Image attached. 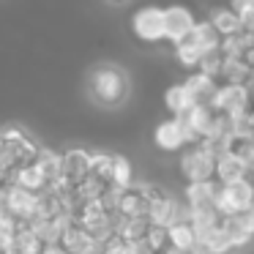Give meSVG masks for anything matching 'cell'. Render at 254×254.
<instances>
[{"label":"cell","instance_id":"6da1fadb","mask_svg":"<svg viewBox=\"0 0 254 254\" xmlns=\"http://www.w3.org/2000/svg\"><path fill=\"white\" fill-rule=\"evenodd\" d=\"M88 90L93 96L96 104L101 107H118L126 101L128 96V77L123 68L112 66V63H101L90 71Z\"/></svg>","mask_w":254,"mask_h":254},{"label":"cell","instance_id":"7a4b0ae2","mask_svg":"<svg viewBox=\"0 0 254 254\" xmlns=\"http://www.w3.org/2000/svg\"><path fill=\"white\" fill-rule=\"evenodd\" d=\"M0 153H6L19 170V167H28L39 159L41 145L28 131H22L17 126H8V128H0Z\"/></svg>","mask_w":254,"mask_h":254},{"label":"cell","instance_id":"3957f363","mask_svg":"<svg viewBox=\"0 0 254 254\" xmlns=\"http://www.w3.org/2000/svg\"><path fill=\"white\" fill-rule=\"evenodd\" d=\"M213 208L219 216H241L249 208H254V183H249L246 178L232 181L227 186L219 189L213 199Z\"/></svg>","mask_w":254,"mask_h":254},{"label":"cell","instance_id":"277c9868","mask_svg":"<svg viewBox=\"0 0 254 254\" xmlns=\"http://www.w3.org/2000/svg\"><path fill=\"white\" fill-rule=\"evenodd\" d=\"M145 194L150 199V208H148V221L150 224H159V227H170L175 221L183 219L186 210L178 205V199L172 197L170 191H164L161 186L156 183H145Z\"/></svg>","mask_w":254,"mask_h":254},{"label":"cell","instance_id":"5b68a950","mask_svg":"<svg viewBox=\"0 0 254 254\" xmlns=\"http://www.w3.org/2000/svg\"><path fill=\"white\" fill-rule=\"evenodd\" d=\"M213 172H216V156L210 150H205L199 142L189 145L181 153V175L189 183L213 181Z\"/></svg>","mask_w":254,"mask_h":254},{"label":"cell","instance_id":"8992f818","mask_svg":"<svg viewBox=\"0 0 254 254\" xmlns=\"http://www.w3.org/2000/svg\"><path fill=\"white\" fill-rule=\"evenodd\" d=\"M3 213L11 216L17 224H33L39 219V194L11 186L6 191V199H3Z\"/></svg>","mask_w":254,"mask_h":254},{"label":"cell","instance_id":"52a82bcc","mask_svg":"<svg viewBox=\"0 0 254 254\" xmlns=\"http://www.w3.org/2000/svg\"><path fill=\"white\" fill-rule=\"evenodd\" d=\"M150 199L145 194V183H131L128 189H121L115 199L118 219H148Z\"/></svg>","mask_w":254,"mask_h":254},{"label":"cell","instance_id":"ba28073f","mask_svg":"<svg viewBox=\"0 0 254 254\" xmlns=\"http://www.w3.org/2000/svg\"><path fill=\"white\" fill-rule=\"evenodd\" d=\"M131 28L137 33V39L148 41V44H156V41L164 39V8L159 6H145L134 14Z\"/></svg>","mask_w":254,"mask_h":254},{"label":"cell","instance_id":"9c48e42d","mask_svg":"<svg viewBox=\"0 0 254 254\" xmlns=\"http://www.w3.org/2000/svg\"><path fill=\"white\" fill-rule=\"evenodd\" d=\"M213 118H216V110L210 104H194L186 115L178 118V121L183 123V128H186L189 145L202 142V139L208 137L210 128H213Z\"/></svg>","mask_w":254,"mask_h":254},{"label":"cell","instance_id":"30bf717a","mask_svg":"<svg viewBox=\"0 0 254 254\" xmlns=\"http://www.w3.org/2000/svg\"><path fill=\"white\" fill-rule=\"evenodd\" d=\"M194 25H197V19H194L191 8H186V6L164 8V39H170L175 47L191 33Z\"/></svg>","mask_w":254,"mask_h":254},{"label":"cell","instance_id":"8fae6325","mask_svg":"<svg viewBox=\"0 0 254 254\" xmlns=\"http://www.w3.org/2000/svg\"><path fill=\"white\" fill-rule=\"evenodd\" d=\"M90 159H93V153L85 148H71L63 153V172L61 178H66V181H71L74 186H77L79 181H85V178L90 175Z\"/></svg>","mask_w":254,"mask_h":254},{"label":"cell","instance_id":"7c38bea8","mask_svg":"<svg viewBox=\"0 0 254 254\" xmlns=\"http://www.w3.org/2000/svg\"><path fill=\"white\" fill-rule=\"evenodd\" d=\"M153 139H156V145H159L161 150H181L183 145H189L186 128H183V123L178 121V118L159 123L156 131H153Z\"/></svg>","mask_w":254,"mask_h":254},{"label":"cell","instance_id":"4fadbf2b","mask_svg":"<svg viewBox=\"0 0 254 254\" xmlns=\"http://www.w3.org/2000/svg\"><path fill=\"white\" fill-rule=\"evenodd\" d=\"M90 246H93V241H90L88 232H85L77 221H71L68 227H63L61 238H58V243H55V249L61 254H85Z\"/></svg>","mask_w":254,"mask_h":254},{"label":"cell","instance_id":"5bb4252c","mask_svg":"<svg viewBox=\"0 0 254 254\" xmlns=\"http://www.w3.org/2000/svg\"><path fill=\"white\" fill-rule=\"evenodd\" d=\"M219 183L216 181H202V183H189L186 186V210H202V208H213V199L219 194Z\"/></svg>","mask_w":254,"mask_h":254},{"label":"cell","instance_id":"9a60e30c","mask_svg":"<svg viewBox=\"0 0 254 254\" xmlns=\"http://www.w3.org/2000/svg\"><path fill=\"white\" fill-rule=\"evenodd\" d=\"M186 44H191V47H197L202 55H208V52H213V50H219V44H221V36L216 33V28L210 25V19L208 22H197L194 25V30L186 36Z\"/></svg>","mask_w":254,"mask_h":254},{"label":"cell","instance_id":"2e32d148","mask_svg":"<svg viewBox=\"0 0 254 254\" xmlns=\"http://www.w3.org/2000/svg\"><path fill=\"white\" fill-rule=\"evenodd\" d=\"M110 191H112L110 183L99 181L96 175H88L85 181H79L77 186H74V205H82V202H99V199H104Z\"/></svg>","mask_w":254,"mask_h":254},{"label":"cell","instance_id":"e0dca14e","mask_svg":"<svg viewBox=\"0 0 254 254\" xmlns=\"http://www.w3.org/2000/svg\"><path fill=\"white\" fill-rule=\"evenodd\" d=\"M14 186L25 189V191H30V194H44V191H50V186H52V183L47 181V175L39 170V167H36V161H33V164L19 167V170H17V178H14Z\"/></svg>","mask_w":254,"mask_h":254},{"label":"cell","instance_id":"ac0fdd59","mask_svg":"<svg viewBox=\"0 0 254 254\" xmlns=\"http://www.w3.org/2000/svg\"><path fill=\"white\" fill-rule=\"evenodd\" d=\"M246 167L241 164V161L235 159V156L230 153H221L219 159H216V172H213V181L219 183V186H227V183L232 181H241V178H246Z\"/></svg>","mask_w":254,"mask_h":254},{"label":"cell","instance_id":"d6986e66","mask_svg":"<svg viewBox=\"0 0 254 254\" xmlns=\"http://www.w3.org/2000/svg\"><path fill=\"white\" fill-rule=\"evenodd\" d=\"M170 246L175 249V252H194V249H199L197 232L191 230V224H189L186 219L170 224Z\"/></svg>","mask_w":254,"mask_h":254},{"label":"cell","instance_id":"ffe728a7","mask_svg":"<svg viewBox=\"0 0 254 254\" xmlns=\"http://www.w3.org/2000/svg\"><path fill=\"white\" fill-rule=\"evenodd\" d=\"M210 25L216 28V33H219L221 39H230V36L243 33L241 17H238V14L232 11L230 6H227V8H216V11L210 14Z\"/></svg>","mask_w":254,"mask_h":254},{"label":"cell","instance_id":"44dd1931","mask_svg":"<svg viewBox=\"0 0 254 254\" xmlns=\"http://www.w3.org/2000/svg\"><path fill=\"white\" fill-rule=\"evenodd\" d=\"M44 252H47V243L36 235L33 227L22 224L19 232H17V238H14V246H11L8 254H44Z\"/></svg>","mask_w":254,"mask_h":254},{"label":"cell","instance_id":"7402d4cb","mask_svg":"<svg viewBox=\"0 0 254 254\" xmlns=\"http://www.w3.org/2000/svg\"><path fill=\"white\" fill-rule=\"evenodd\" d=\"M183 85H186V90L194 96V101H197V104H210L216 88H219V82H216V79L205 77V74H199V71L191 74V77H189Z\"/></svg>","mask_w":254,"mask_h":254},{"label":"cell","instance_id":"603a6c76","mask_svg":"<svg viewBox=\"0 0 254 254\" xmlns=\"http://www.w3.org/2000/svg\"><path fill=\"white\" fill-rule=\"evenodd\" d=\"M164 104L175 118H181V115H186L197 101H194V96L186 90V85H172V88L164 93Z\"/></svg>","mask_w":254,"mask_h":254},{"label":"cell","instance_id":"cb8c5ba5","mask_svg":"<svg viewBox=\"0 0 254 254\" xmlns=\"http://www.w3.org/2000/svg\"><path fill=\"white\" fill-rule=\"evenodd\" d=\"M148 230H150L148 219H118L115 235L123 238L126 243H142L145 235H148Z\"/></svg>","mask_w":254,"mask_h":254},{"label":"cell","instance_id":"d4e9b609","mask_svg":"<svg viewBox=\"0 0 254 254\" xmlns=\"http://www.w3.org/2000/svg\"><path fill=\"white\" fill-rule=\"evenodd\" d=\"M224 153L235 156V159L241 161V164L246 167L249 172L254 170V139H249V137H235V134H232V137L227 139V145H224Z\"/></svg>","mask_w":254,"mask_h":254},{"label":"cell","instance_id":"484cf974","mask_svg":"<svg viewBox=\"0 0 254 254\" xmlns=\"http://www.w3.org/2000/svg\"><path fill=\"white\" fill-rule=\"evenodd\" d=\"M36 167L47 175V181L55 183L58 178H61V172H63V153H55V150H50V148H41L39 159H36Z\"/></svg>","mask_w":254,"mask_h":254},{"label":"cell","instance_id":"4316f807","mask_svg":"<svg viewBox=\"0 0 254 254\" xmlns=\"http://www.w3.org/2000/svg\"><path fill=\"white\" fill-rule=\"evenodd\" d=\"M145 246H148L150 254H167L170 252V227H159V224H150L148 235H145Z\"/></svg>","mask_w":254,"mask_h":254},{"label":"cell","instance_id":"83f0119b","mask_svg":"<svg viewBox=\"0 0 254 254\" xmlns=\"http://www.w3.org/2000/svg\"><path fill=\"white\" fill-rule=\"evenodd\" d=\"M112 167H115V156L112 153H93L90 159V175L112 186Z\"/></svg>","mask_w":254,"mask_h":254},{"label":"cell","instance_id":"f1b7e54d","mask_svg":"<svg viewBox=\"0 0 254 254\" xmlns=\"http://www.w3.org/2000/svg\"><path fill=\"white\" fill-rule=\"evenodd\" d=\"M131 181H134L131 161L123 159V156H115V167H112V189H128Z\"/></svg>","mask_w":254,"mask_h":254},{"label":"cell","instance_id":"f546056e","mask_svg":"<svg viewBox=\"0 0 254 254\" xmlns=\"http://www.w3.org/2000/svg\"><path fill=\"white\" fill-rule=\"evenodd\" d=\"M221 66H224V55H221L219 50H213V52H208V55H202V61H199L197 68H199V74H205V77L219 79Z\"/></svg>","mask_w":254,"mask_h":254},{"label":"cell","instance_id":"4dcf8cb0","mask_svg":"<svg viewBox=\"0 0 254 254\" xmlns=\"http://www.w3.org/2000/svg\"><path fill=\"white\" fill-rule=\"evenodd\" d=\"M175 55H178V61H181L183 66H189V68L199 66V61H202V52H199L197 47L186 44V41H181V44L175 47Z\"/></svg>","mask_w":254,"mask_h":254},{"label":"cell","instance_id":"1f68e13d","mask_svg":"<svg viewBox=\"0 0 254 254\" xmlns=\"http://www.w3.org/2000/svg\"><path fill=\"white\" fill-rule=\"evenodd\" d=\"M230 8L238 14V17H243L246 11H252V8H254V3H252V0H232Z\"/></svg>","mask_w":254,"mask_h":254},{"label":"cell","instance_id":"d6a6232c","mask_svg":"<svg viewBox=\"0 0 254 254\" xmlns=\"http://www.w3.org/2000/svg\"><path fill=\"white\" fill-rule=\"evenodd\" d=\"M241 224L249 235H254V208H249L246 213H241Z\"/></svg>","mask_w":254,"mask_h":254},{"label":"cell","instance_id":"836d02e7","mask_svg":"<svg viewBox=\"0 0 254 254\" xmlns=\"http://www.w3.org/2000/svg\"><path fill=\"white\" fill-rule=\"evenodd\" d=\"M44 254H61V252H58L55 246H47V252H44Z\"/></svg>","mask_w":254,"mask_h":254},{"label":"cell","instance_id":"e575fe53","mask_svg":"<svg viewBox=\"0 0 254 254\" xmlns=\"http://www.w3.org/2000/svg\"><path fill=\"white\" fill-rule=\"evenodd\" d=\"M107 3H112V6H123L126 0H107Z\"/></svg>","mask_w":254,"mask_h":254},{"label":"cell","instance_id":"d590c367","mask_svg":"<svg viewBox=\"0 0 254 254\" xmlns=\"http://www.w3.org/2000/svg\"><path fill=\"white\" fill-rule=\"evenodd\" d=\"M252 3H254V0H252Z\"/></svg>","mask_w":254,"mask_h":254}]
</instances>
